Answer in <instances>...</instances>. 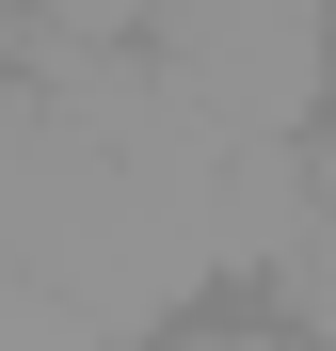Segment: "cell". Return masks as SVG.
Instances as JSON below:
<instances>
[{"label": "cell", "mask_w": 336, "mask_h": 351, "mask_svg": "<svg viewBox=\"0 0 336 351\" xmlns=\"http://www.w3.org/2000/svg\"><path fill=\"white\" fill-rule=\"evenodd\" d=\"M144 32H160V0H0V64H96Z\"/></svg>", "instance_id": "4"}, {"label": "cell", "mask_w": 336, "mask_h": 351, "mask_svg": "<svg viewBox=\"0 0 336 351\" xmlns=\"http://www.w3.org/2000/svg\"><path fill=\"white\" fill-rule=\"evenodd\" d=\"M0 351H128V335H96V319L65 304V287H48L16 240H0Z\"/></svg>", "instance_id": "5"}, {"label": "cell", "mask_w": 336, "mask_h": 351, "mask_svg": "<svg viewBox=\"0 0 336 351\" xmlns=\"http://www.w3.org/2000/svg\"><path fill=\"white\" fill-rule=\"evenodd\" d=\"M272 304L304 335H336V112L304 128V223H289V256H272Z\"/></svg>", "instance_id": "3"}, {"label": "cell", "mask_w": 336, "mask_h": 351, "mask_svg": "<svg viewBox=\"0 0 336 351\" xmlns=\"http://www.w3.org/2000/svg\"><path fill=\"white\" fill-rule=\"evenodd\" d=\"M160 80H177L224 144L256 128H320L336 96V0H160Z\"/></svg>", "instance_id": "2"}, {"label": "cell", "mask_w": 336, "mask_h": 351, "mask_svg": "<svg viewBox=\"0 0 336 351\" xmlns=\"http://www.w3.org/2000/svg\"><path fill=\"white\" fill-rule=\"evenodd\" d=\"M144 351H160V335H144Z\"/></svg>", "instance_id": "7"}, {"label": "cell", "mask_w": 336, "mask_h": 351, "mask_svg": "<svg viewBox=\"0 0 336 351\" xmlns=\"http://www.w3.org/2000/svg\"><path fill=\"white\" fill-rule=\"evenodd\" d=\"M0 240L96 335H177V304L224 271V128L160 80V48L0 64Z\"/></svg>", "instance_id": "1"}, {"label": "cell", "mask_w": 336, "mask_h": 351, "mask_svg": "<svg viewBox=\"0 0 336 351\" xmlns=\"http://www.w3.org/2000/svg\"><path fill=\"white\" fill-rule=\"evenodd\" d=\"M160 351H336V335H304V319L289 335H272V319H208V335H160Z\"/></svg>", "instance_id": "6"}]
</instances>
